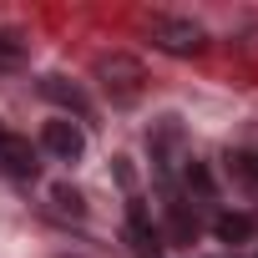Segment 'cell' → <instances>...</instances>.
<instances>
[{
  "mask_svg": "<svg viewBox=\"0 0 258 258\" xmlns=\"http://www.w3.org/2000/svg\"><path fill=\"white\" fill-rule=\"evenodd\" d=\"M147 36H152V46L167 51V56H198V51L208 46V31H203L198 21H187V16H152V21H147Z\"/></svg>",
  "mask_w": 258,
  "mask_h": 258,
  "instance_id": "cell-1",
  "label": "cell"
},
{
  "mask_svg": "<svg viewBox=\"0 0 258 258\" xmlns=\"http://www.w3.org/2000/svg\"><path fill=\"white\" fill-rule=\"evenodd\" d=\"M51 203H56L61 213H71V218H81V213H86L81 192H76V187H66V182H56V187H51Z\"/></svg>",
  "mask_w": 258,
  "mask_h": 258,
  "instance_id": "cell-8",
  "label": "cell"
},
{
  "mask_svg": "<svg viewBox=\"0 0 258 258\" xmlns=\"http://www.w3.org/2000/svg\"><path fill=\"white\" fill-rule=\"evenodd\" d=\"M41 96H51V101H61V106H71L81 121L91 116V101L81 96V86H66V76H46L41 81Z\"/></svg>",
  "mask_w": 258,
  "mask_h": 258,
  "instance_id": "cell-5",
  "label": "cell"
},
{
  "mask_svg": "<svg viewBox=\"0 0 258 258\" xmlns=\"http://www.w3.org/2000/svg\"><path fill=\"white\" fill-rule=\"evenodd\" d=\"M228 167H233L243 182H258V152H233V157H228Z\"/></svg>",
  "mask_w": 258,
  "mask_h": 258,
  "instance_id": "cell-9",
  "label": "cell"
},
{
  "mask_svg": "<svg viewBox=\"0 0 258 258\" xmlns=\"http://www.w3.org/2000/svg\"><path fill=\"white\" fill-rule=\"evenodd\" d=\"M41 147H46L56 162H81V152H86L81 121H71V116H51V121L41 126Z\"/></svg>",
  "mask_w": 258,
  "mask_h": 258,
  "instance_id": "cell-3",
  "label": "cell"
},
{
  "mask_svg": "<svg viewBox=\"0 0 258 258\" xmlns=\"http://www.w3.org/2000/svg\"><path fill=\"white\" fill-rule=\"evenodd\" d=\"M213 233H218V243H248L253 238V218L248 213H218Z\"/></svg>",
  "mask_w": 258,
  "mask_h": 258,
  "instance_id": "cell-6",
  "label": "cell"
},
{
  "mask_svg": "<svg viewBox=\"0 0 258 258\" xmlns=\"http://www.w3.org/2000/svg\"><path fill=\"white\" fill-rule=\"evenodd\" d=\"M26 61V41L16 36V31H0V66H6V71H16Z\"/></svg>",
  "mask_w": 258,
  "mask_h": 258,
  "instance_id": "cell-7",
  "label": "cell"
},
{
  "mask_svg": "<svg viewBox=\"0 0 258 258\" xmlns=\"http://www.w3.org/2000/svg\"><path fill=\"white\" fill-rule=\"evenodd\" d=\"M96 81L106 86V96H111L116 106H126V101H137V96H142L147 71H142V61L121 56V51H111V56H101V61H96Z\"/></svg>",
  "mask_w": 258,
  "mask_h": 258,
  "instance_id": "cell-2",
  "label": "cell"
},
{
  "mask_svg": "<svg viewBox=\"0 0 258 258\" xmlns=\"http://www.w3.org/2000/svg\"><path fill=\"white\" fill-rule=\"evenodd\" d=\"M0 172H11V177H36V172H41V162H36V147H31V137L0 132Z\"/></svg>",
  "mask_w": 258,
  "mask_h": 258,
  "instance_id": "cell-4",
  "label": "cell"
}]
</instances>
